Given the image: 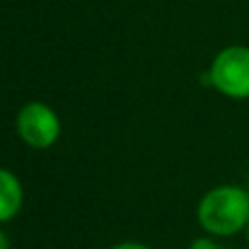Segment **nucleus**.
I'll return each instance as SVG.
<instances>
[{
  "instance_id": "nucleus-6",
  "label": "nucleus",
  "mask_w": 249,
  "mask_h": 249,
  "mask_svg": "<svg viewBox=\"0 0 249 249\" xmlns=\"http://www.w3.org/2000/svg\"><path fill=\"white\" fill-rule=\"evenodd\" d=\"M109 249H151V247H146L144 243H136V241H124V243H118V245H112Z\"/></svg>"
},
{
  "instance_id": "nucleus-7",
  "label": "nucleus",
  "mask_w": 249,
  "mask_h": 249,
  "mask_svg": "<svg viewBox=\"0 0 249 249\" xmlns=\"http://www.w3.org/2000/svg\"><path fill=\"white\" fill-rule=\"evenodd\" d=\"M9 247H11V245H9V236L2 232V230H0V249H9Z\"/></svg>"
},
{
  "instance_id": "nucleus-2",
  "label": "nucleus",
  "mask_w": 249,
  "mask_h": 249,
  "mask_svg": "<svg viewBox=\"0 0 249 249\" xmlns=\"http://www.w3.org/2000/svg\"><path fill=\"white\" fill-rule=\"evenodd\" d=\"M206 81L232 101L249 99V46L232 44L214 55Z\"/></svg>"
},
{
  "instance_id": "nucleus-5",
  "label": "nucleus",
  "mask_w": 249,
  "mask_h": 249,
  "mask_svg": "<svg viewBox=\"0 0 249 249\" xmlns=\"http://www.w3.org/2000/svg\"><path fill=\"white\" fill-rule=\"evenodd\" d=\"M188 249H221L219 245H216V241H214V236H199V238H195L193 243H190V247Z\"/></svg>"
},
{
  "instance_id": "nucleus-4",
  "label": "nucleus",
  "mask_w": 249,
  "mask_h": 249,
  "mask_svg": "<svg viewBox=\"0 0 249 249\" xmlns=\"http://www.w3.org/2000/svg\"><path fill=\"white\" fill-rule=\"evenodd\" d=\"M24 203V188L16 173L0 168V223L13 221Z\"/></svg>"
},
{
  "instance_id": "nucleus-8",
  "label": "nucleus",
  "mask_w": 249,
  "mask_h": 249,
  "mask_svg": "<svg viewBox=\"0 0 249 249\" xmlns=\"http://www.w3.org/2000/svg\"><path fill=\"white\" fill-rule=\"evenodd\" d=\"M245 238H247V243H249V223H247V228H245Z\"/></svg>"
},
{
  "instance_id": "nucleus-3",
  "label": "nucleus",
  "mask_w": 249,
  "mask_h": 249,
  "mask_svg": "<svg viewBox=\"0 0 249 249\" xmlns=\"http://www.w3.org/2000/svg\"><path fill=\"white\" fill-rule=\"evenodd\" d=\"M16 129L22 142L29 144L31 149H51L59 140L61 123L51 105L42 101H31L22 105L18 112Z\"/></svg>"
},
{
  "instance_id": "nucleus-1",
  "label": "nucleus",
  "mask_w": 249,
  "mask_h": 249,
  "mask_svg": "<svg viewBox=\"0 0 249 249\" xmlns=\"http://www.w3.org/2000/svg\"><path fill=\"white\" fill-rule=\"evenodd\" d=\"M197 223L208 236L230 238L249 223V190L238 184L210 188L197 203Z\"/></svg>"
}]
</instances>
